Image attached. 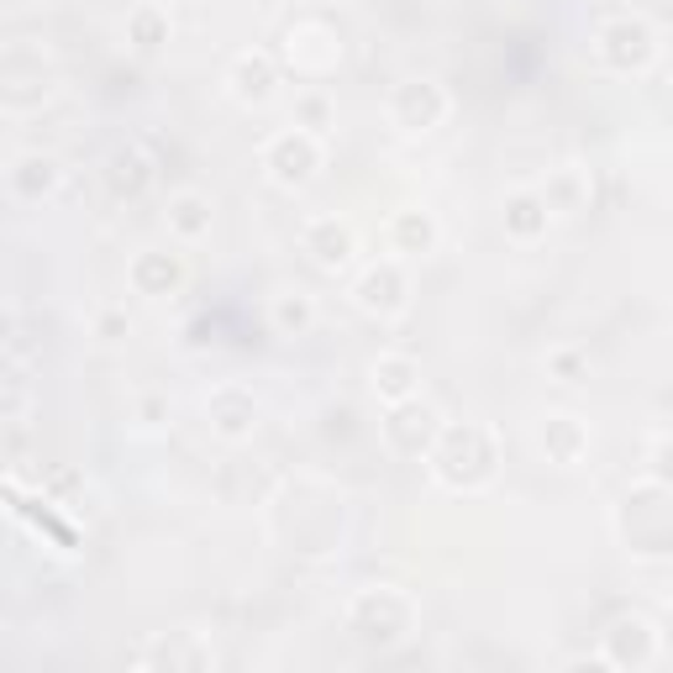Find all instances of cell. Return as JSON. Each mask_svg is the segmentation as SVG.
<instances>
[{"label":"cell","mask_w":673,"mask_h":673,"mask_svg":"<svg viewBox=\"0 0 673 673\" xmlns=\"http://www.w3.org/2000/svg\"><path fill=\"white\" fill-rule=\"evenodd\" d=\"M126 32H132V43H137L143 53H153V48H158V43L168 37V22L158 16V11H153V5H143V11H132Z\"/></svg>","instance_id":"e0dca14e"},{"label":"cell","mask_w":673,"mask_h":673,"mask_svg":"<svg viewBox=\"0 0 673 673\" xmlns=\"http://www.w3.org/2000/svg\"><path fill=\"white\" fill-rule=\"evenodd\" d=\"M548 200H537V195H510L505 200V232L516 242H531V238H542V227H548Z\"/></svg>","instance_id":"8fae6325"},{"label":"cell","mask_w":673,"mask_h":673,"mask_svg":"<svg viewBox=\"0 0 673 673\" xmlns=\"http://www.w3.org/2000/svg\"><path fill=\"white\" fill-rule=\"evenodd\" d=\"M385 437H389V448H395V453L421 457L437 442V437H442V427H437V410L432 406L400 400V406H395V416L385 421Z\"/></svg>","instance_id":"3957f363"},{"label":"cell","mask_w":673,"mask_h":673,"mask_svg":"<svg viewBox=\"0 0 673 673\" xmlns=\"http://www.w3.org/2000/svg\"><path fill=\"white\" fill-rule=\"evenodd\" d=\"M432 242H437L432 217H421V211H406V217L395 221V247H400V253H427Z\"/></svg>","instance_id":"2e32d148"},{"label":"cell","mask_w":673,"mask_h":673,"mask_svg":"<svg viewBox=\"0 0 673 673\" xmlns=\"http://www.w3.org/2000/svg\"><path fill=\"white\" fill-rule=\"evenodd\" d=\"M306 253H311L316 264L342 268L347 264V253H353V232L336 227V221H311V227H306Z\"/></svg>","instance_id":"9c48e42d"},{"label":"cell","mask_w":673,"mask_h":673,"mask_svg":"<svg viewBox=\"0 0 673 673\" xmlns=\"http://www.w3.org/2000/svg\"><path fill=\"white\" fill-rule=\"evenodd\" d=\"M495 468V442L479 427H453L442 432V448H437V474L448 484H484Z\"/></svg>","instance_id":"6da1fadb"},{"label":"cell","mask_w":673,"mask_h":673,"mask_svg":"<svg viewBox=\"0 0 673 673\" xmlns=\"http://www.w3.org/2000/svg\"><path fill=\"white\" fill-rule=\"evenodd\" d=\"M300 126H306V132H321V126H327V100L321 96L300 100Z\"/></svg>","instance_id":"ffe728a7"},{"label":"cell","mask_w":673,"mask_h":673,"mask_svg":"<svg viewBox=\"0 0 673 673\" xmlns=\"http://www.w3.org/2000/svg\"><path fill=\"white\" fill-rule=\"evenodd\" d=\"M600 53L616 64V69H642V64L652 58V32L642 22L621 16V22H610L600 32Z\"/></svg>","instance_id":"277c9868"},{"label":"cell","mask_w":673,"mask_h":673,"mask_svg":"<svg viewBox=\"0 0 673 673\" xmlns=\"http://www.w3.org/2000/svg\"><path fill=\"white\" fill-rule=\"evenodd\" d=\"M132 285L143 289V295H164V289L179 285V258H168V253H143L137 264H132Z\"/></svg>","instance_id":"5bb4252c"},{"label":"cell","mask_w":673,"mask_h":673,"mask_svg":"<svg viewBox=\"0 0 673 673\" xmlns=\"http://www.w3.org/2000/svg\"><path fill=\"white\" fill-rule=\"evenodd\" d=\"M358 300L368 311H400V300H406V279H400V268L385 264V268H368L358 279Z\"/></svg>","instance_id":"30bf717a"},{"label":"cell","mask_w":673,"mask_h":673,"mask_svg":"<svg viewBox=\"0 0 673 673\" xmlns=\"http://www.w3.org/2000/svg\"><path fill=\"white\" fill-rule=\"evenodd\" d=\"M253 421H258L253 395H242V389H217V395H211V427H217L227 442H242V437L253 432Z\"/></svg>","instance_id":"8992f818"},{"label":"cell","mask_w":673,"mask_h":673,"mask_svg":"<svg viewBox=\"0 0 673 673\" xmlns=\"http://www.w3.org/2000/svg\"><path fill=\"white\" fill-rule=\"evenodd\" d=\"M374 389H379L385 400H395V406H400V400H410V395H416V363L395 358V353H389V358H379V363H374Z\"/></svg>","instance_id":"4fadbf2b"},{"label":"cell","mask_w":673,"mask_h":673,"mask_svg":"<svg viewBox=\"0 0 673 673\" xmlns=\"http://www.w3.org/2000/svg\"><path fill=\"white\" fill-rule=\"evenodd\" d=\"M111 185H117V190H137V185H143V158H137V153H121L117 164H111Z\"/></svg>","instance_id":"d6986e66"},{"label":"cell","mask_w":673,"mask_h":673,"mask_svg":"<svg viewBox=\"0 0 673 673\" xmlns=\"http://www.w3.org/2000/svg\"><path fill=\"white\" fill-rule=\"evenodd\" d=\"M553 368L563 374V385H578V368L584 363H578V353H553Z\"/></svg>","instance_id":"44dd1931"},{"label":"cell","mask_w":673,"mask_h":673,"mask_svg":"<svg viewBox=\"0 0 673 673\" xmlns=\"http://www.w3.org/2000/svg\"><path fill=\"white\" fill-rule=\"evenodd\" d=\"M58 179H64V168L43 158V153H26V158L11 164V195L16 200H43V195L58 190Z\"/></svg>","instance_id":"52a82bcc"},{"label":"cell","mask_w":673,"mask_h":673,"mask_svg":"<svg viewBox=\"0 0 673 673\" xmlns=\"http://www.w3.org/2000/svg\"><path fill=\"white\" fill-rule=\"evenodd\" d=\"M168 227H174L185 242H200L206 232H211V206H206L200 195H190V190L174 195V200H168Z\"/></svg>","instance_id":"7c38bea8"},{"label":"cell","mask_w":673,"mask_h":673,"mask_svg":"<svg viewBox=\"0 0 673 673\" xmlns=\"http://www.w3.org/2000/svg\"><path fill=\"white\" fill-rule=\"evenodd\" d=\"M264 164L285 190H295V185H306L316 168H321V143H316V132H306V126H289V132H279L264 147Z\"/></svg>","instance_id":"7a4b0ae2"},{"label":"cell","mask_w":673,"mask_h":673,"mask_svg":"<svg viewBox=\"0 0 673 673\" xmlns=\"http://www.w3.org/2000/svg\"><path fill=\"white\" fill-rule=\"evenodd\" d=\"M274 85H279V74H274V64H268L264 53H242L238 64H232V90L247 106H264L274 96Z\"/></svg>","instance_id":"ba28073f"},{"label":"cell","mask_w":673,"mask_h":673,"mask_svg":"<svg viewBox=\"0 0 673 673\" xmlns=\"http://www.w3.org/2000/svg\"><path fill=\"white\" fill-rule=\"evenodd\" d=\"M658 479L673 484V442H663V448H658Z\"/></svg>","instance_id":"7402d4cb"},{"label":"cell","mask_w":673,"mask_h":673,"mask_svg":"<svg viewBox=\"0 0 673 673\" xmlns=\"http://www.w3.org/2000/svg\"><path fill=\"white\" fill-rule=\"evenodd\" d=\"M274 321H279V332H306V327L316 321V311H311V300H306V295H279Z\"/></svg>","instance_id":"ac0fdd59"},{"label":"cell","mask_w":673,"mask_h":673,"mask_svg":"<svg viewBox=\"0 0 673 673\" xmlns=\"http://www.w3.org/2000/svg\"><path fill=\"white\" fill-rule=\"evenodd\" d=\"M442 111H448V96H442L437 85H427V79H410V85H400V90H395V121H400V126H410V132H427V126H437V121H442Z\"/></svg>","instance_id":"5b68a950"},{"label":"cell","mask_w":673,"mask_h":673,"mask_svg":"<svg viewBox=\"0 0 673 673\" xmlns=\"http://www.w3.org/2000/svg\"><path fill=\"white\" fill-rule=\"evenodd\" d=\"M542 448H553L558 463H574L578 448H584V427H578L574 416H553V421L542 427Z\"/></svg>","instance_id":"9a60e30c"}]
</instances>
